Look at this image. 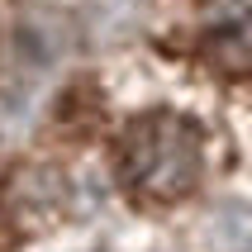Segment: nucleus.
Here are the masks:
<instances>
[{
  "label": "nucleus",
  "mask_w": 252,
  "mask_h": 252,
  "mask_svg": "<svg viewBox=\"0 0 252 252\" xmlns=\"http://www.w3.org/2000/svg\"><path fill=\"white\" fill-rule=\"evenodd\" d=\"M114 181L153 210L190 200L205 181V128L176 110L133 114L114 138Z\"/></svg>",
  "instance_id": "obj_1"
},
{
  "label": "nucleus",
  "mask_w": 252,
  "mask_h": 252,
  "mask_svg": "<svg viewBox=\"0 0 252 252\" xmlns=\"http://www.w3.org/2000/svg\"><path fill=\"white\" fill-rule=\"evenodd\" d=\"M205 57H210V67L228 81H248V24L233 19L228 29L210 33L205 38Z\"/></svg>",
  "instance_id": "obj_2"
}]
</instances>
